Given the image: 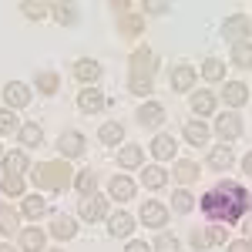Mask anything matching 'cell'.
I'll return each instance as SVG.
<instances>
[{
  "label": "cell",
  "mask_w": 252,
  "mask_h": 252,
  "mask_svg": "<svg viewBox=\"0 0 252 252\" xmlns=\"http://www.w3.org/2000/svg\"><path fill=\"white\" fill-rule=\"evenodd\" d=\"M249 209V192L239 182H219L202 195V212L215 222H239Z\"/></svg>",
  "instance_id": "1"
},
{
  "label": "cell",
  "mask_w": 252,
  "mask_h": 252,
  "mask_svg": "<svg viewBox=\"0 0 252 252\" xmlns=\"http://www.w3.org/2000/svg\"><path fill=\"white\" fill-rule=\"evenodd\" d=\"M155 67H158L155 51L138 47L135 54H131V94H148V91H152V84H155Z\"/></svg>",
  "instance_id": "2"
},
{
  "label": "cell",
  "mask_w": 252,
  "mask_h": 252,
  "mask_svg": "<svg viewBox=\"0 0 252 252\" xmlns=\"http://www.w3.org/2000/svg\"><path fill=\"white\" fill-rule=\"evenodd\" d=\"M31 178H34L37 189H47V192H64V189L74 182L71 161H44V165H37V168L31 172Z\"/></svg>",
  "instance_id": "3"
},
{
  "label": "cell",
  "mask_w": 252,
  "mask_h": 252,
  "mask_svg": "<svg viewBox=\"0 0 252 252\" xmlns=\"http://www.w3.org/2000/svg\"><path fill=\"white\" fill-rule=\"evenodd\" d=\"M249 34H252V20L246 17V14H232V17H225V24H222V37L225 40L242 44Z\"/></svg>",
  "instance_id": "4"
},
{
  "label": "cell",
  "mask_w": 252,
  "mask_h": 252,
  "mask_svg": "<svg viewBox=\"0 0 252 252\" xmlns=\"http://www.w3.org/2000/svg\"><path fill=\"white\" fill-rule=\"evenodd\" d=\"M78 215L84 222H101L104 215H108V202H104V195H84L78 205Z\"/></svg>",
  "instance_id": "5"
},
{
  "label": "cell",
  "mask_w": 252,
  "mask_h": 252,
  "mask_svg": "<svg viewBox=\"0 0 252 252\" xmlns=\"http://www.w3.org/2000/svg\"><path fill=\"white\" fill-rule=\"evenodd\" d=\"M215 135L222 138V141H235V138L242 135V121H239V115H235V111L219 115V121H215Z\"/></svg>",
  "instance_id": "6"
},
{
  "label": "cell",
  "mask_w": 252,
  "mask_h": 252,
  "mask_svg": "<svg viewBox=\"0 0 252 252\" xmlns=\"http://www.w3.org/2000/svg\"><path fill=\"white\" fill-rule=\"evenodd\" d=\"M3 101H7V108H27L31 104V88L20 84V81H10L3 88Z\"/></svg>",
  "instance_id": "7"
},
{
  "label": "cell",
  "mask_w": 252,
  "mask_h": 252,
  "mask_svg": "<svg viewBox=\"0 0 252 252\" xmlns=\"http://www.w3.org/2000/svg\"><path fill=\"white\" fill-rule=\"evenodd\" d=\"M138 215H141V222H145V225H152V229H161V225L168 222V209H165L161 202H145Z\"/></svg>",
  "instance_id": "8"
},
{
  "label": "cell",
  "mask_w": 252,
  "mask_h": 252,
  "mask_svg": "<svg viewBox=\"0 0 252 252\" xmlns=\"http://www.w3.org/2000/svg\"><path fill=\"white\" fill-rule=\"evenodd\" d=\"M161 121H165V104L148 101L145 108H138V125H141V128H158Z\"/></svg>",
  "instance_id": "9"
},
{
  "label": "cell",
  "mask_w": 252,
  "mask_h": 252,
  "mask_svg": "<svg viewBox=\"0 0 252 252\" xmlns=\"http://www.w3.org/2000/svg\"><path fill=\"white\" fill-rule=\"evenodd\" d=\"M58 152L64 158H78L81 152H84V135H81V131H64L61 141H58Z\"/></svg>",
  "instance_id": "10"
},
{
  "label": "cell",
  "mask_w": 252,
  "mask_h": 252,
  "mask_svg": "<svg viewBox=\"0 0 252 252\" xmlns=\"http://www.w3.org/2000/svg\"><path fill=\"white\" fill-rule=\"evenodd\" d=\"M104 104H108V101H104V94H101L97 88H84V91L78 94V108L84 111V115H94V111L104 108Z\"/></svg>",
  "instance_id": "11"
},
{
  "label": "cell",
  "mask_w": 252,
  "mask_h": 252,
  "mask_svg": "<svg viewBox=\"0 0 252 252\" xmlns=\"http://www.w3.org/2000/svg\"><path fill=\"white\" fill-rule=\"evenodd\" d=\"M222 97H225V104H229V108H242V104L249 101V88H246L242 81H229V84H225V91H222Z\"/></svg>",
  "instance_id": "12"
},
{
  "label": "cell",
  "mask_w": 252,
  "mask_h": 252,
  "mask_svg": "<svg viewBox=\"0 0 252 252\" xmlns=\"http://www.w3.org/2000/svg\"><path fill=\"white\" fill-rule=\"evenodd\" d=\"M0 165H3V175H24L27 168H31V161H27L24 152H7Z\"/></svg>",
  "instance_id": "13"
},
{
  "label": "cell",
  "mask_w": 252,
  "mask_h": 252,
  "mask_svg": "<svg viewBox=\"0 0 252 252\" xmlns=\"http://www.w3.org/2000/svg\"><path fill=\"white\" fill-rule=\"evenodd\" d=\"M108 232L115 235H131L135 232V219H131V215L128 212H118V215H111V219H108Z\"/></svg>",
  "instance_id": "14"
},
{
  "label": "cell",
  "mask_w": 252,
  "mask_h": 252,
  "mask_svg": "<svg viewBox=\"0 0 252 252\" xmlns=\"http://www.w3.org/2000/svg\"><path fill=\"white\" fill-rule=\"evenodd\" d=\"M152 155H155L158 161H172L175 158V138L172 135H155V141H152Z\"/></svg>",
  "instance_id": "15"
},
{
  "label": "cell",
  "mask_w": 252,
  "mask_h": 252,
  "mask_svg": "<svg viewBox=\"0 0 252 252\" xmlns=\"http://www.w3.org/2000/svg\"><path fill=\"white\" fill-rule=\"evenodd\" d=\"M51 232H54V239H74V232H78V222H74L71 215H54Z\"/></svg>",
  "instance_id": "16"
},
{
  "label": "cell",
  "mask_w": 252,
  "mask_h": 252,
  "mask_svg": "<svg viewBox=\"0 0 252 252\" xmlns=\"http://www.w3.org/2000/svg\"><path fill=\"white\" fill-rule=\"evenodd\" d=\"M131 195H135V182L125 178V175H115V178H111V198H115V202H128Z\"/></svg>",
  "instance_id": "17"
},
{
  "label": "cell",
  "mask_w": 252,
  "mask_h": 252,
  "mask_svg": "<svg viewBox=\"0 0 252 252\" xmlns=\"http://www.w3.org/2000/svg\"><path fill=\"white\" fill-rule=\"evenodd\" d=\"M74 78L78 81H88V84H94L97 78H101V64H97V61H78V64H74Z\"/></svg>",
  "instance_id": "18"
},
{
  "label": "cell",
  "mask_w": 252,
  "mask_h": 252,
  "mask_svg": "<svg viewBox=\"0 0 252 252\" xmlns=\"http://www.w3.org/2000/svg\"><path fill=\"white\" fill-rule=\"evenodd\" d=\"M20 215H27V219H34V222H37L40 215H47V202H44L40 195H27V198H24V205H20Z\"/></svg>",
  "instance_id": "19"
},
{
  "label": "cell",
  "mask_w": 252,
  "mask_h": 252,
  "mask_svg": "<svg viewBox=\"0 0 252 252\" xmlns=\"http://www.w3.org/2000/svg\"><path fill=\"white\" fill-rule=\"evenodd\" d=\"M192 84H195V71L189 67V64H178V67L172 71V88L175 91H189Z\"/></svg>",
  "instance_id": "20"
},
{
  "label": "cell",
  "mask_w": 252,
  "mask_h": 252,
  "mask_svg": "<svg viewBox=\"0 0 252 252\" xmlns=\"http://www.w3.org/2000/svg\"><path fill=\"white\" fill-rule=\"evenodd\" d=\"M20 249H24V252H40V249H44V232H40L37 225L20 232Z\"/></svg>",
  "instance_id": "21"
},
{
  "label": "cell",
  "mask_w": 252,
  "mask_h": 252,
  "mask_svg": "<svg viewBox=\"0 0 252 252\" xmlns=\"http://www.w3.org/2000/svg\"><path fill=\"white\" fill-rule=\"evenodd\" d=\"M232 148H229V145H219V148H212V152H209V165H212L215 172H222V168H229V165H232Z\"/></svg>",
  "instance_id": "22"
},
{
  "label": "cell",
  "mask_w": 252,
  "mask_h": 252,
  "mask_svg": "<svg viewBox=\"0 0 252 252\" xmlns=\"http://www.w3.org/2000/svg\"><path fill=\"white\" fill-rule=\"evenodd\" d=\"M192 111L195 115H212L215 111V94L212 91H195L192 94Z\"/></svg>",
  "instance_id": "23"
},
{
  "label": "cell",
  "mask_w": 252,
  "mask_h": 252,
  "mask_svg": "<svg viewBox=\"0 0 252 252\" xmlns=\"http://www.w3.org/2000/svg\"><path fill=\"white\" fill-rule=\"evenodd\" d=\"M17 222H20V212H14L10 205L0 209V232L3 235H17Z\"/></svg>",
  "instance_id": "24"
},
{
  "label": "cell",
  "mask_w": 252,
  "mask_h": 252,
  "mask_svg": "<svg viewBox=\"0 0 252 252\" xmlns=\"http://www.w3.org/2000/svg\"><path fill=\"white\" fill-rule=\"evenodd\" d=\"M141 182H145V189H165L168 172H165V168H145V172H141Z\"/></svg>",
  "instance_id": "25"
},
{
  "label": "cell",
  "mask_w": 252,
  "mask_h": 252,
  "mask_svg": "<svg viewBox=\"0 0 252 252\" xmlns=\"http://www.w3.org/2000/svg\"><path fill=\"white\" fill-rule=\"evenodd\" d=\"M232 64L235 67H252V44L249 40H242V44L232 47Z\"/></svg>",
  "instance_id": "26"
},
{
  "label": "cell",
  "mask_w": 252,
  "mask_h": 252,
  "mask_svg": "<svg viewBox=\"0 0 252 252\" xmlns=\"http://www.w3.org/2000/svg\"><path fill=\"white\" fill-rule=\"evenodd\" d=\"M185 138H189L192 145H205V141H209V128H205L202 121H189V125H185Z\"/></svg>",
  "instance_id": "27"
},
{
  "label": "cell",
  "mask_w": 252,
  "mask_h": 252,
  "mask_svg": "<svg viewBox=\"0 0 252 252\" xmlns=\"http://www.w3.org/2000/svg\"><path fill=\"white\" fill-rule=\"evenodd\" d=\"M192 205H195V198H192V192H189V189H178V192L172 195V209L175 212H192Z\"/></svg>",
  "instance_id": "28"
},
{
  "label": "cell",
  "mask_w": 252,
  "mask_h": 252,
  "mask_svg": "<svg viewBox=\"0 0 252 252\" xmlns=\"http://www.w3.org/2000/svg\"><path fill=\"white\" fill-rule=\"evenodd\" d=\"M121 135H125V128H121L118 121H108V125H101V131H97V138H101L104 145H115V141H121Z\"/></svg>",
  "instance_id": "29"
},
{
  "label": "cell",
  "mask_w": 252,
  "mask_h": 252,
  "mask_svg": "<svg viewBox=\"0 0 252 252\" xmlns=\"http://www.w3.org/2000/svg\"><path fill=\"white\" fill-rule=\"evenodd\" d=\"M175 178H178L182 185L195 182V178H198V165H195V161H178V165H175Z\"/></svg>",
  "instance_id": "30"
},
{
  "label": "cell",
  "mask_w": 252,
  "mask_h": 252,
  "mask_svg": "<svg viewBox=\"0 0 252 252\" xmlns=\"http://www.w3.org/2000/svg\"><path fill=\"white\" fill-rule=\"evenodd\" d=\"M58 84H61V78L54 74V71H40V74H37V91H40V94H54Z\"/></svg>",
  "instance_id": "31"
},
{
  "label": "cell",
  "mask_w": 252,
  "mask_h": 252,
  "mask_svg": "<svg viewBox=\"0 0 252 252\" xmlns=\"http://www.w3.org/2000/svg\"><path fill=\"white\" fill-rule=\"evenodd\" d=\"M118 161H121L125 168H138V165H141V148H138V145H125L121 155H118Z\"/></svg>",
  "instance_id": "32"
},
{
  "label": "cell",
  "mask_w": 252,
  "mask_h": 252,
  "mask_svg": "<svg viewBox=\"0 0 252 252\" xmlns=\"http://www.w3.org/2000/svg\"><path fill=\"white\" fill-rule=\"evenodd\" d=\"M202 74H205V81H222L225 78V64L219 58H209L205 64H202Z\"/></svg>",
  "instance_id": "33"
},
{
  "label": "cell",
  "mask_w": 252,
  "mask_h": 252,
  "mask_svg": "<svg viewBox=\"0 0 252 252\" xmlns=\"http://www.w3.org/2000/svg\"><path fill=\"white\" fill-rule=\"evenodd\" d=\"M20 141H24L27 148L40 145V141H44V131H40V125H24V128H20Z\"/></svg>",
  "instance_id": "34"
},
{
  "label": "cell",
  "mask_w": 252,
  "mask_h": 252,
  "mask_svg": "<svg viewBox=\"0 0 252 252\" xmlns=\"http://www.w3.org/2000/svg\"><path fill=\"white\" fill-rule=\"evenodd\" d=\"M14 131H20V121L10 108H3L0 111V135H14Z\"/></svg>",
  "instance_id": "35"
},
{
  "label": "cell",
  "mask_w": 252,
  "mask_h": 252,
  "mask_svg": "<svg viewBox=\"0 0 252 252\" xmlns=\"http://www.w3.org/2000/svg\"><path fill=\"white\" fill-rule=\"evenodd\" d=\"M0 192L3 195H24V182H20V175H3V182H0Z\"/></svg>",
  "instance_id": "36"
},
{
  "label": "cell",
  "mask_w": 252,
  "mask_h": 252,
  "mask_svg": "<svg viewBox=\"0 0 252 252\" xmlns=\"http://www.w3.org/2000/svg\"><path fill=\"white\" fill-rule=\"evenodd\" d=\"M118 27H121L125 37H135V34H141L145 24H141V17H121V20H118Z\"/></svg>",
  "instance_id": "37"
},
{
  "label": "cell",
  "mask_w": 252,
  "mask_h": 252,
  "mask_svg": "<svg viewBox=\"0 0 252 252\" xmlns=\"http://www.w3.org/2000/svg\"><path fill=\"white\" fill-rule=\"evenodd\" d=\"M74 189H78L81 195H94V172H81L78 178H74Z\"/></svg>",
  "instance_id": "38"
},
{
  "label": "cell",
  "mask_w": 252,
  "mask_h": 252,
  "mask_svg": "<svg viewBox=\"0 0 252 252\" xmlns=\"http://www.w3.org/2000/svg\"><path fill=\"white\" fill-rule=\"evenodd\" d=\"M155 252H178V239L168 235V232H161L155 239Z\"/></svg>",
  "instance_id": "39"
},
{
  "label": "cell",
  "mask_w": 252,
  "mask_h": 252,
  "mask_svg": "<svg viewBox=\"0 0 252 252\" xmlns=\"http://www.w3.org/2000/svg\"><path fill=\"white\" fill-rule=\"evenodd\" d=\"M54 17H58L61 24H78V10H74V7H64V3H58V7H54Z\"/></svg>",
  "instance_id": "40"
},
{
  "label": "cell",
  "mask_w": 252,
  "mask_h": 252,
  "mask_svg": "<svg viewBox=\"0 0 252 252\" xmlns=\"http://www.w3.org/2000/svg\"><path fill=\"white\" fill-rule=\"evenodd\" d=\"M205 242H209V246H219V242H229V239H225V229H219V225H215V229H209V232H205Z\"/></svg>",
  "instance_id": "41"
},
{
  "label": "cell",
  "mask_w": 252,
  "mask_h": 252,
  "mask_svg": "<svg viewBox=\"0 0 252 252\" xmlns=\"http://www.w3.org/2000/svg\"><path fill=\"white\" fill-rule=\"evenodd\" d=\"M24 14L34 17V20H40L44 14H47V7H40V3H24Z\"/></svg>",
  "instance_id": "42"
},
{
  "label": "cell",
  "mask_w": 252,
  "mask_h": 252,
  "mask_svg": "<svg viewBox=\"0 0 252 252\" xmlns=\"http://www.w3.org/2000/svg\"><path fill=\"white\" fill-rule=\"evenodd\" d=\"M192 246H195V249H209V242H205V232H198V229H195V232H192Z\"/></svg>",
  "instance_id": "43"
},
{
  "label": "cell",
  "mask_w": 252,
  "mask_h": 252,
  "mask_svg": "<svg viewBox=\"0 0 252 252\" xmlns=\"http://www.w3.org/2000/svg\"><path fill=\"white\" fill-rule=\"evenodd\" d=\"M125 252H152V246H148V242H128Z\"/></svg>",
  "instance_id": "44"
},
{
  "label": "cell",
  "mask_w": 252,
  "mask_h": 252,
  "mask_svg": "<svg viewBox=\"0 0 252 252\" xmlns=\"http://www.w3.org/2000/svg\"><path fill=\"white\" fill-rule=\"evenodd\" d=\"M229 252H252V242H229Z\"/></svg>",
  "instance_id": "45"
},
{
  "label": "cell",
  "mask_w": 252,
  "mask_h": 252,
  "mask_svg": "<svg viewBox=\"0 0 252 252\" xmlns=\"http://www.w3.org/2000/svg\"><path fill=\"white\" fill-rule=\"evenodd\" d=\"M242 172H246V175H249V178H252V152H249V155H246V158H242Z\"/></svg>",
  "instance_id": "46"
},
{
  "label": "cell",
  "mask_w": 252,
  "mask_h": 252,
  "mask_svg": "<svg viewBox=\"0 0 252 252\" xmlns=\"http://www.w3.org/2000/svg\"><path fill=\"white\" fill-rule=\"evenodd\" d=\"M145 10H148V14H165V10H168V7H161V3H148V7H145Z\"/></svg>",
  "instance_id": "47"
},
{
  "label": "cell",
  "mask_w": 252,
  "mask_h": 252,
  "mask_svg": "<svg viewBox=\"0 0 252 252\" xmlns=\"http://www.w3.org/2000/svg\"><path fill=\"white\" fill-rule=\"evenodd\" d=\"M111 7H115V14H125V10H128V3H125V0H115Z\"/></svg>",
  "instance_id": "48"
},
{
  "label": "cell",
  "mask_w": 252,
  "mask_h": 252,
  "mask_svg": "<svg viewBox=\"0 0 252 252\" xmlns=\"http://www.w3.org/2000/svg\"><path fill=\"white\" fill-rule=\"evenodd\" d=\"M246 235L252 239V219H246Z\"/></svg>",
  "instance_id": "49"
},
{
  "label": "cell",
  "mask_w": 252,
  "mask_h": 252,
  "mask_svg": "<svg viewBox=\"0 0 252 252\" xmlns=\"http://www.w3.org/2000/svg\"><path fill=\"white\" fill-rule=\"evenodd\" d=\"M0 252H17V249H14V246H10V242H7V246H0Z\"/></svg>",
  "instance_id": "50"
},
{
  "label": "cell",
  "mask_w": 252,
  "mask_h": 252,
  "mask_svg": "<svg viewBox=\"0 0 252 252\" xmlns=\"http://www.w3.org/2000/svg\"><path fill=\"white\" fill-rule=\"evenodd\" d=\"M51 252H64V249H51Z\"/></svg>",
  "instance_id": "51"
},
{
  "label": "cell",
  "mask_w": 252,
  "mask_h": 252,
  "mask_svg": "<svg viewBox=\"0 0 252 252\" xmlns=\"http://www.w3.org/2000/svg\"><path fill=\"white\" fill-rule=\"evenodd\" d=\"M0 158H3V155H0Z\"/></svg>",
  "instance_id": "52"
}]
</instances>
